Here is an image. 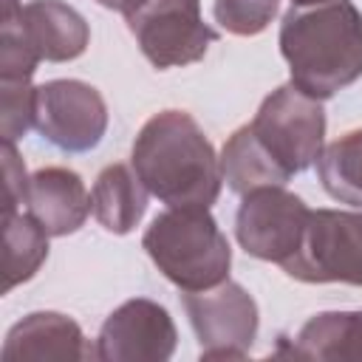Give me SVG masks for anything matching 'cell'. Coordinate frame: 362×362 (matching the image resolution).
Masks as SVG:
<instances>
[{
    "label": "cell",
    "instance_id": "cell-1",
    "mask_svg": "<svg viewBox=\"0 0 362 362\" xmlns=\"http://www.w3.org/2000/svg\"><path fill=\"white\" fill-rule=\"evenodd\" d=\"M277 42L291 85L320 102L362 76V11L354 0L291 6Z\"/></svg>",
    "mask_w": 362,
    "mask_h": 362
},
{
    "label": "cell",
    "instance_id": "cell-2",
    "mask_svg": "<svg viewBox=\"0 0 362 362\" xmlns=\"http://www.w3.org/2000/svg\"><path fill=\"white\" fill-rule=\"evenodd\" d=\"M130 164L147 192L167 206L209 209L221 195V156L187 110L150 116L133 141Z\"/></svg>",
    "mask_w": 362,
    "mask_h": 362
},
{
    "label": "cell",
    "instance_id": "cell-3",
    "mask_svg": "<svg viewBox=\"0 0 362 362\" xmlns=\"http://www.w3.org/2000/svg\"><path fill=\"white\" fill-rule=\"evenodd\" d=\"M153 266L181 291H204L229 280L232 249L204 206H170L141 238Z\"/></svg>",
    "mask_w": 362,
    "mask_h": 362
},
{
    "label": "cell",
    "instance_id": "cell-4",
    "mask_svg": "<svg viewBox=\"0 0 362 362\" xmlns=\"http://www.w3.org/2000/svg\"><path fill=\"white\" fill-rule=\"evenodd\" d=\"M246 127L286 184L297 173L317 164L325 147L322 102L303 93L291 82L272 90Z\"/></svg>",
    "mask_w": 362,
    "mask_h": 362
},
{
    "label": "cell",
    "instance_id": "cell-5",
    "mask_svg": "<svg viewBox=\"0 0 362 362\" xmlns=\"http://www.w3.org/2000/svg\"><path fill=\"white\" fill-rule=\"evenodd\" d=\"M122 14L136 45L158 71L192 65L218 42V31L204 23L201 0H130Z\"/></svg>",
    "mask_w": 362,
    "mask_h": 362
},
{
    "label": "cell",
    "instance_id": "cell-6",
    "mask_svg": "<svg viewBox=\"0 0 362 362\" xmlns=\"http://www.w3.org/2000/svg\"><path fill=\"white\" fill-rule=\"evenodd\" d=\"M283 272L300 283L362 286V212L311 209Z\"/></svg>",
    "mask_w": 362,
    "mask_h": 362
},
{
    "label": "cell",
    "instance_id": "cell-7",
    "mask_svg": "<svg viewBox=\"0 0 362 362\" xmlns=\"http://www.w3.org/2000/svg\"><path fill=\"white\" fill-rule=\"evenodd\" d=\"M181 305L198 337L201 359H243L249 356L260 314L255 297L235 280H223L204 291H184Z\"/></svg>",
    "mask_w": 362,
    "mask_h": 362
},
{
    "label": "cell",
    "instance_id": "cell-8",
    "mask_svg": "<svg viewBox=\"0 0 362 362\" xmlns=\"http://www.w3.org/2000/svg\"><path fill=\"white\" fill-rule=\"evenodd\" d=\"M34 130L65 153H88L107 130V105L82 79H48L37 85Z\"/></svg>",
    "mask_w": 362,
    "mask_h": 362
},
{
    "label": "cell",
    "instance_id": "cell-9",
    "mask_svg": "<svg viewBox=\"0 0 362 362\" xmlns=\"http://www.w3.org/2000/svg\"><path fill=\"white\" fill-rule=\"evenodd\" d=\"M308 212L305 201L286 187H257L238 206L235 238L246 255L283 266L300 246Z\"/></svg>",
    "mask_w": 362,
    "mask_h": 362
},
{
    "label": "cell",
    "instance_id": "cell-10",
    "mask_svg": "<svg viewBox=\"0 0 362 362\" xmlns=\"http://www.w3.org/2000/svg\"><path fill=\"white\" fill-rule=\"evenodd\" d=\"M178 331L164 305L133 297L113 308L99 328L93 359L102 362H167L175 354Z\"/></svg>",
    "mask_w": 362,
    "mask_h": 362
},
{
    "label": "cell",
    "instance_id": "cell-11",
    "mask_svg": "<svg viewBox=\"0 0 362 362\" xmlns=\"http://www.w3.org/2000/svg\"><path fill=\"white\" fill-rule=\"evenodd\" d=\"M25 206L51 238H65L88 221L90 195L79 173L68 167H40L28 178Z\"/></svg>",
    "mask_w": 362,
    "mask_h": 362
},
{
    "label": "cell",
    "instance_id": "cell-12",
    "mask_svg": "<svg viewBox=\"0 0 362 362\" xmlns=\"http://www.w3.org/2000/svg\"><path fill=\"white\" fill-rule=\"evenodd\" d=\"M82 328L59 311H34L14 322L3 342L6 362H51V359H90Z\"/></svg>",
    "mask_w": 362,
    "mask_h": 362
},
{
    "label": "cell",
    "instance_id": "cell-13",
    "mask_svg": "<svg viewBox=\"0 0 362 362\" xmlns=\"http://www.w3.org/2000/svg\"><path fill=\"white\" fill-rule=\"evenodd\" d=\"M23 34L40 62H71L90 42L88 20L62 0H31L20 11Z\"/></svg>",
    "mask_w": 362,
    "mask_h": 362
},
{
    "label": "cell",
    "instance_id": "cell-14",
    "mask_svg": "<svg viewBox=\"0 0 362 362\" xmlns=\"http://www.w3.org/2000/svg\"><path fill=\"white\" fill-rule=\"evenodd\" d=\"M147 187L133 170V164H107L90 189L93 218L113 235L133 232L147 212Z\"/></svg>",
    "mask_w": 362,
    "mask_h": 362
},
{
    "label": "cell",
    "instance_id": "cell-15",
    "mask_svg": "<svg viewBox=\"0 0 362 362\" xmlns=\"http://www.w3.org/2000/svg\"><path fill=\"white\" fill-rule=\"evenodd\" d=\"M288 356L300 359H362V311H322L303 322L294 334Z\"/></svg>",
    "mask_w": 362,
    "mask_h": 362
},
{
    "label": "cell",
    "instance_id": "cell-16",
    "mask_svg": "<svg viewBox=\"0 0 362 362\" xmlns=\"http://www.w3.org/2000/svg\"><path fill=\"white\" fill-rule=\"evenodd\" d=\"M317 178L334 201L362 209V127L348 130L322 147Z\"/></svg>",
    "mask_w": 362,
    "mask_h": 362
},
{
    "label": "cell",
    "instance_id": "cell-17",
    "mask_svg": "<svg viewBox=\"0 0 362 362\" xmlns=\"http://www.w3.org/2000/svg\"><path fill=\"white\" fill-rule=\"evenodd\" d=\"M48 238L31 212H6V291L40 272L48 257Z\"/></svg>",
    "mask_w": 362,
    "mask_h": 362
},
{
    "label": "cell",
    "instance_id": "cell-18",
    "mask_svg": "<svg viewBox=\"0 0 362 362\" xmlns=\"http://www.w3.org/2000/svg\"><path fill=\"white\" fill-rule=\"evenodd\" d=\"M37 88L31 79H0V133L3 141L23 139L34 127Z\"/></svg>",
    "mask_w": 362,
    "mask_h": 362
},
{
    "label": "cell",
    "instance_id": "cell-19",
    "mask_svg": "<svg viewBox=\"0 0 362 362\" xmlns=\"http://www.w3.org/2000/svg\"><path fill=\"white\" fill-rule=\"evenodd\" d=\"M280 0H215V23L235 37H255L269 28Z\"/></svg>",
    "mask_w": 362,
    "mask_h": 362
},
{
    "label": "cell",
    "instance_id": "cell-20",
    "mask_svg": "<svg viewBox=\"0 0 362 362\" xmlns=\"http://www.w3.org/2000/svg\"><path fill=\"white\" fill-rule=\"evenodd\" d=\"M3 175H6V212H17V206L25 204V189L31 175H25V164L14 141H3Z\"/></svg>",
    "mask_w": 362,
    "mask_h": 362
},
{
    "label": "cell",
    "instance_id": "cell-21",
    "mask_svg": "<svg viewBox=\"0 0 362 362\" xmlns=\"http://www.w3.org/2000/svg\"><path fill=\"white\" fill-rule=\"evenodd\" d=\"M96 3H99V6H105V8H113V11H122V8H124V6L130 3V0H96Z\"/></svg>",
    "mask_w": 362,
    "mask_h": 362
},
{
    "label": "cell",
    "instance_id": "cell-22",
    "mask_svg": "<svg viewBox=\"0 0 362 362\" xmlns=\"http://www.w3.org/2000/svg\"><path fill=\"white\" fill-rule=\"evenodd\" d=\"M311 3H322V0H291V6H311Z\"/></svg>",
    "mask_w": 362,
    "mask_h": 362
}]
</instances>
